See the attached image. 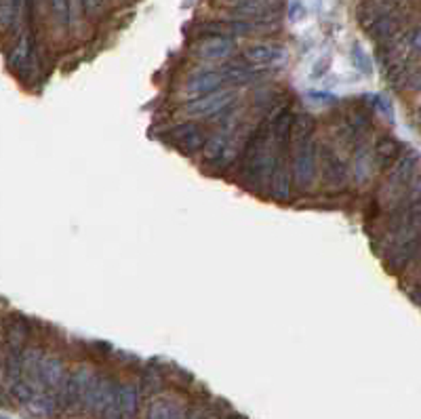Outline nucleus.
Instances as JSON below:
<instances>
[{
	"label": "nucleus",
	"instance_id": "nucleus-1",
	"mask_svg": "<svg viewBox=\"0 0 421 419\" xmlns=\"http://www.w3.org/2000/svg\"><path fill=\"white\" fill-rule=\"evenodd\" d=\"M318 156L320 150L316 146V139L299 142L295 144L293 156L289 158L291 164V179H295V184L302 190H310L316 184L318 175Z\"/></svg>",
	"mask_w": 421,
	"mask_h": 419
},
{
	"label": "nucleus",
	"instance_id": "nucleus-2",
	"mask_svg": "<svg viewBox=\"0 0 421 419\" xmlns=\"http://www.w3.org/2000/svg\"><path fill=\"white\" fill-rule=\"evenodd\" d=\"M236 99H238L236 91H232V89H219V91H213V93H207V95H200V97L192 99L186 105V112L190 116H196V118L221 116V114H227L234 108Z\"/></svg>",
	"mask_w": 421,
	"mask_h": 419
},
{
	"label": "nucleus",
	"instance_id": "nucleus-3",
	"mask_svg": "<svg viewBox=\"0 0 421 419\" xmlns=\"http://www.w3.org/2000/svg\"><path fill=\"white\" fill-rule=\"evenodd\" d=\"M417 164H419V154H417L415 150H406V152L400 154L398 160L390 166L386 190H388V192H398V194H396V200L404 194V190L409 188V184L415 179V175H417ZM396 200H394V203H396Z\"/></svg>",
	"mask_w": 421,
	"mask_h": 419
},
{
	"label": "nucleus",
	"instance_id": "nucleus-4",
	"mask_svg": "<svg viewBox=\"0 0 421 419\" xmlns=\"http://www.w3.org/2000/svg\"><path fill=\"white\" fill-rule=\"evenodd\" d=\"M318 164H320V179H323V184L327 188L341 190V188L347 186V182H350V169H347V164L331 148H323L320 150Z\"/></svg>",
	"mask_w": 421,
	"mask_h": 419
},
{
	"label": "nucleus",
	"instance_id": "nucleus-5",
	"mask_svg": "<svg viewBox=\"0 0 421 419\" xmlns=\"http://www.w3.org/2000/svg\"><path fill=\"white\" fill-rule=\"evenodd\" d=\"M245 62L255 68H272L286 62V49L274 42H255L245 49Z\"/></svg>",
	"mask_w": 421,
	"mask_h": 419
},
{
	"label": "nucleus",
	"instance_id": "nucleus-6",
	"mask_svg": "<svg viewBox=\"0 0 421 419\" xmlns=\"http://www.w3.org/2000/svg\"><path fill=\"white\" fill-rule=\"evenodd\" d=\"M223 87H227V83H225V72L221 66L211 68V70H198L186 80V91H188V95H194V97L219 91Z\"/></svg>",
	"mask_w": 421,
	"mask_h": 419
},
{
	"label": "nucleus",
	"instance_id": "nucleus-7",
	"mask_svg": "<svg viewBox=\"0 0 421 419\" xmlns=\"http://www.w3.org/2000/svg\"><path fill=\"white\" fill-rule=\"evenodd\" d=\"M236 53V40L232 36H207L198 42L196 55L207 62H223Z\"/></svg>",
	"mask_w": 421,
	"mask_h": 419
},
{
	"label": "nucleus",
	"instance_id": "nucleus-8",
	"mask_svg": "<svg viewBox=\"0 0 421 419\" xmlns=\"http://www.w3.org/2000/svg\"><path fill=\"white\" fill-rule=\"evenodd\" d=\"M169 137L175 142V146H177L179 150H184V152H196V150L203 148L205 142H207L205 131H203L198 125H192V123H184V125L175 127V129L169 133Z\"/></svg>",
	"mask_w": 421,
	"mask_h": 419
},
{
	"label": "nucleus",
	"instance_id": "nucleus-9",
	"mask_svg": "<svg viewBox=\"0 0 421 419\" xmlns=\"http://www.w3.org/2000/svg\"><path fill=\"white\" fill-rule=\"evenodd\" d=\"M400 154H402V144H400L396 137H392V135L379 137V139L375 142V146H373V160H375L381 169L392 166V164L398 160Z\"/></svg>",
	"mask_w": 421,
	"mask_h": 419
},
{
	"label": "nucleus",
	"instance_id": "nucleus-10",
	"mask_svg": "<svg viewBox=\"0 0 421 419\" xmlns=\"http://www.w3.org/2000/svg\"><path fill=\"white\" fill-rule=\"evenodd\" d=\"M289 188H291V164H289L286 156H282L270 175V190L276 200H286Z\"/></svg>",
	"mask_w": 421,
	"mask_h": 419
},
{
	"label": "nucleus",
	"instance_id": "nucleus-11",
	"mask_svg": "<svg viewBox=\"0 0 421 419\" xmlns=\"http://www.w3.org/2000/svg\"><path fill=\"white\" fill-rule=\"evenodd\" d=\"M314 129L316 123L310 114H299L295 116V123H293V133H291V142L299 144V142H308L314 137Z\"/></svg>",
	"mask_w": 421,
	"mask_h": 419
},
{
	"label": "nucleus",
	"instance_id": "nucleus-12",
	"mask_svg": "<svg viewBox=\"0 0 421 419\" xmlns=\"http://www.w3.org/2000/svg\"><path fill=\"white\" fill-rule=\"evenodd\" d=\"M40 373H42L44 382L57 384L64 375V365L59 363L57 358H42V361H40Z\"/></svg>",
	"mask_w": 421,
	"mask_h": 419
},
{
	"label": "nucleus",
	"instance_id": "nucleus-13",
	"mask_svg": "<svg viewBox=\"0 0 421 419\" xmlns=\"http://www.w3.org/2000/svg\"><path fill=\"white\" fill-rule=\"evenodd\" d=\"M373 156H369V152L360 146L356 148V156H354V175L358 182H365V179L369 177V162H371Z\"/></svg>",
	"mask_w": 421,
	"mask_h": 419
},
{
	"label": "nucleus",
	"instance_id": "nucleus-14",
	"mask_svg": "<svg viewBox=\"0 0 421 419\" xmlns=\"http://www.w3.org/2000/svg\"><path fill=\"white\" fill-rule=\"evenodd\" d=\"M22 0H0V26H11L15 24L19 15Z\"/></svg>",
	"mask_w": 421,
	"mask_h": 419
},
{
	"label": "nucleus",
	"instance_id": "nucleus-15",
	"mask_svg": "<svg viewBox=\"0 0 421 419\" xmlns=\"http://www.w3.org/2000/svg\"><path fill=\"white\" fill-rule=\"evenodd\" d=\"M352 62H354V66H356L360 72H363V74H371V70H373L371 59H369L367 51L360 46V44H354V46H352Z\"/></svg>",
	"mask_w": 421,
	"mask_h": 419
},
{
	"label": "nucleus",
	"instance_id": "nucleus-16",
	"mask_svg": "<svg viewBox=\"0 0 421 419\" xmlns=\"http://www.w3.org/2000/svg\"><path fill=\"white\" fill-rule=\"evenodd\" d=\"M51 9L59 24L66 26L70 22V0H51Z\"/></svg>",
	"mask_w": 421,
	"mask_h": 419
},
{
	"label": "nucleus",
	"instance_id": "nucleus-17",
	"mask_svg": "<svg viewBox=\"0 0 421 419\" xmlns=\"http://www.w3.org/2000/svg\"><path fill=\"white\" fill-rule=\"evenodd\" d=\"M371 101H373V108H377V110L388 118L390 123L394 121V110H392V105H390V101H388L386 97H381V95H373Z\"/></svg>",
	"mask_w": 421,
	"mask_h": 419
},
{
	"label": "nucleus",
	"instance_id": "nucleus-18",
	"mask_svg": "<svg viewBox=\"0 0 421 419\" xmlns=\"http://www.w3.org/2000/svg\"><path fill=\"white\" fill-rule=\"evenodd\" d=\"M304 17H306V7H304L302 0H291V5H289V19L291 22H299V19H304Z\"/></svg>",
	"mask_w": 421,
	"mask_h": 419
},
{
	"label": "nucleus",
	"instance_id": "nucleus-19",
	"mask_svg": "<svg viewBox=\"0 0 421 419\" xmlns=\"http://www.w3.org/2000/svg\"><path fill=\"white\" fill-rule=\"evenodd\" d=\"M409 46L417 53H421V26H417L411 34H409Z\"/></svg>",
	"mask_w": 421,
	"mask_h": 419
},
{
	"label": "nucleus",
	"instance_id": "nucleus-20",
	"mask_svg": "<svg viewBox=\"0 0 421 419\" xmlns=\"http://www.w3.org/2000/svg\"><path fill=\"white\" fill-rule=\"evenodd\" d=\"M215 3L221 5V7H227V9L232 11V9H238V7H245V5L257 3V0H215Z\"/></svg>",
	"mask_w": 421,
	"mask_h": 419
},
{
	"label": "nucleus",
	"instance_id": "nucleus-21",
	"mask_svg": "<svg viewBox=\"0 0 421 419\" xmlns=\"http://www.w3.org/2000/svg\"><path fill=\"white\" fill-rule=\"evenodd\" d=\"M80 3H83V9L87 15H95L103 7V0H80Z\"/></svg>",
	"mask_w": 421,
	"mask_h": 419
},
{
	"label": "nucleus",
	"instance_id": "nucleus-22",
	"mask_svg": "<svg viewBox=\"0 0 421 419\" xmlns=\"http://www.w3.org/2000/svg\"><path fill=\"white\" fill-rule=\"evenodd\" d=\"M406 89H413V91H421V68H415L411 78H409V85Z\"/></svg>",
	"mask_w": 421,
	"mask_h": 419
},
{
	"label": "nucleus",
	"instance_id": "nucleus-23",
	"mask_svg": "<svg viewBox=\"0 0 421 419\" xmlns=\"http://www.w3.org/2000/svg\"><path fill=\"white\" fill-rule=\"evenodd\" d=\"M327 66H329V62H327V59H323V62L318 64V66H314V78H320L323 74H325V70H327Z\"/></svg>",
	"mask_w": 421,
	"mask_h": 419
}]
</instances>
